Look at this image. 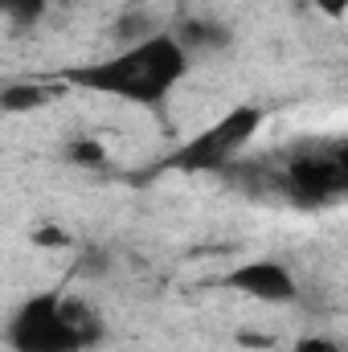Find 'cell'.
I'll return each instance as SVG.
<instances>
[{"label": "cell", "instance_id": "obj_1", "mask_svg": "<svg viewBox=\"0 0 348 352\" xmlns=\"http://www.w3.org/2000/svg\"><path fill=\"white\" fill-rule=\"evenodd\" d=\"M188 66L193 62L176 45L173 29H160V33H152L140 45L115 50V54H107L98 62L70 66L58 78H62V87H78V90H90V94H107V98L131 102V107L160 111L173 98V90L184 82Z\"/></svg>", "mask_w": 348, "mask_h": 352}, {"label": "cell", "instance_id": "obj_2", "mask_svg": "<svg viewBox=\"0 0 348 352\" xmlns=\"http://www.w3.org/2000/svg\"><path fill=\"white\" fill-rule=\"evenodd\" d=\"M0 340L8 352H90L107 340V320L78 295L37 291L12 307Z\"/></svg>", "mask_w": 348, "mask_h": 352}, {"label": "cell", "instance_id": "obj_3", "mask_svg": "<svg viewBox=\"0 0 348 352\" xmlns=\"http://www.w3.org/2000/svg\"><path fill=\"white\" fill-rule=\"evenodd\" d=\"M266 111L254 102H238L230 107L221 119L205 123L201 131H193L184 144H176L173 152L156 164V173H184V176H226L242 152L259 140Z\"/></svg>", "mask_w": 348, "mask_h": 352}, {"label": "cell", "instance_id": "obj_4", "mask_svg": "<svg viewBox=\"0 0 348 352\" xmlns=\"http://www.w3.org/2000/svg\"><path fill=\"white\" fill-rule=\"evenodd\" d=\"M283 192L287 201L303 205V209H320V205H332L340 201L348 188V164L345 152H312V156H295L287 168H283Z\"/></svg>", "mask_w": 348, "mask_h": 352}, {"label": "cell", "instance_id": "obj_5", "mask_svg": "<svg viewBox=\"0 0 348 352\" xmlns=\"http://www.w3.org/2000/svg\"><path fill=\"white\" fill-rule=\"evenodd\" d=\"M221 287L234 291V295H246V299H259V303H299V278L295 270L279 258H250V263H238L234 270L221 274Z\"/></svg>", "mask_w": 348, "mask_h": 352}, {"label": "cell", "instance_id": "obj_6", "mask_svg": "<svg viewBox=\"0 0 348 352\" xmlns=\"http://www.w3.org/2000/svg\"><path fill=\"white\" fill-rule=\"evenodd\" d=\"M173 37L176 45L188 54V62L197 54H226V50H234V29L226 21H217V16H184L173 29Z\"/></svg>", "mask_w": 348, "mask_h": 352}, {"label": "cell", "instance_id": "obj_7", "mask_svg": "<svg viewBox=\"0 0 348 352\" xmlns=\"http://www.w3.org/2000/svg\"><path fill=\"white\" fill-rule=\"evenodd\" d=\"M62 94V82H41V78H12L0 87V111L4 115H33L50 107Z\"/></svg>", "mask_w": 348, "mask_h": 352}, {"label": "cell", "instance_id": "obj_8", "mask_svg": "<svg viewBox=\"0 0 348 352\" xmlns=\"http://www.w3.org/2000/svg\"><path fill=\"white\" fill-rule=\"evenodd\" d=\"M152 33H160L156 29V21L144 12V8H127V12H119V21L111 25V41H115V50H127V45H140V41H148Z\"/></svg>", "mask_w": 348, "mask_h": 352}, {"label": "cell", "instance_id": "obj_9", "mask_svg": "<svg viewBox=\"0 0 348 352\" xmlns=\"http://www.w3.org/2000/svg\"><path fill=\"white\" fill-rule=\"evenodd\" d=\"M66 164H74V168H87V173H102L107 164H111V152H107V144L102 140H94V135H74V140H66Z\"/></svg>", "mask_w": 348, "mask_h": 352}, {"label": "cell", "instance_id": "obj_10", "mask_svg": "<svg viewBox=\"0 0 348 352\" xmlns=\"http://www.w3.org/2000/svg\"><path fill=\"white\" fill-rule=\"evenodd\" d=\"M50 4L54 0H0V16H8L17 29H29L50 12Z\"/></svg>", "mask_w": 348, "mask_h": 352}, {"label": "cell", "instance_id": "obj_11", "mask_svg": "<svg viewBox=\"0 0 348 352\" xmlns=\"http://www.w3.org/2000/svg\"><path fill=\"white\" fill-rule=\"evenodd\" d=\"M291 352H340V344L332 340V336H299Z\"/></svg>", "mask_w": 348, "mask_h": 352}, {"label": "cell", "instance_id": "obj_12", "mask_svg": "<svg viewBox=\"0 0 348 352\" xmlns=\"http://www.w3.org/2000/svg\"><path fill=\"white\" fill-rule=\"evenodd\" d=\"M33 246H58L62 250V246H70V234L58 230V226H50V230H37L33 234Z\"/></svg>", "mask_w": 348, "mask_h": 352}, {"label": "cell", "instance_id": "obj_13", "mask_svg": "<svg viewBox=\"0 0 348 352\" xmlns=\"http://www.w3.org/2000/svg\"><path fill=\"white\" fill-rule=\"evenodd\" d=\"M303 4H316L324 16H332V21H340L345 16V8H348V0H303Z\"/></svg>", "mask_w": 348, "mask_h": 352}, {"label": "cell", "instance_id": "obj_14", "mask_svg": "<svg viewBox=\"0 0 348 352\" xmlns=\"http://www.w3.org/2000/svg\"><path fill=\"white\" fill-rule=\"evenodd\" d=\"M238 344L242 349H250V344L254 349H270V336H262V332H238Z\"/></svg>", "mask_w": 348, "mask_h": 352}]
</instances>
